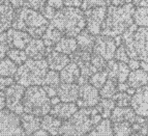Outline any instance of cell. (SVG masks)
I'll return each instance as SVG.
<instances>
[{"instance_id":"6da1fadb","label":"cell","mask_w":148,"mask_h":136,"mask_svg":"<svg viewBox=\"0 0 148 136\" xmlns=\"http://www.w3.org/2000/svg\"><path fill=\"white\" fill-rule=\"evenodd\" d=\"M135 10L136 8L133 3L122 6H108L101 35L114 39L121 37L134 24Z\"/></svg>"},{"instance_id":"7a4b0ae2","label":"cell","mask_w":148,"mask_h":136,"mask_svg":"<svg viewBox=\"0 0 148 136\" xmlns=\"http://www.w3.org/2000/svg\"><path fill=\"white\" fill-rule=\"evenodd\" d=\"M95 107L80 108L74 115L64 121L59 130L60 136H84L103 121Z\"/></svg>"},{"instance_id":"3957f363","label":"cell","mask_w":148,"mask_h":136,"mask_svg":"<svg viewBox=\"0 0 148 136\" xmlns=\"http://www.w3.org/2000/svg\"><path fill=\"white\" fill-rule=\"evenodd\" d=\"M55 28L63 33L64 37H75L86 29V18L84 10L80 8L64 6L58 10L53 20L50 22Z\"/></svg>"},{"instance_id":"277c9868","label":"cell","mask_w":148,"mask_h":136,"mask_svg":"<svg viewBox=\"0 0 148 136\" xmlns=\"http://www.w3.org/2000/svg\"><path fill=\"white\" fill-rule=\"evenodd\" d=\"M50 22L40 12L28 8L16 10V17L12 28L29 33L32 39H42Z\"/></svg>"},{"instance_id":"5b68a950","label":"cell","mask_w":148,"mask_h":136,"mask_svg":"<svg viewBox=\"0 0 148 136\" xmlns=\"http://www.w3.org/2000/svg\"><path fill=\"white\" fill-rule=\"evenodd\" d=\"M121 39L130 58L148 64V27H138L133 24Z\"/></svg>"},{"instance_id":"8992f818","label":"cell","mask_w":148,"mask_h":136,"mask_svg":"<svg viewBox=\"0 0 148 136\" xmlns=\"http://www.w3.org/2000/svg\"><path fill=\"white\" fill-rule=\"evenodd\" d=\"M49 66L46 59L35 60L28 58L22 66L18 67L15 81L24 87L44 85L45 79L49 72Z\"/></svg>"},{"instance_id":"52a82bcc","label":"cell","mask_w":148,"mask_h":136,"mask_svg":"<svg viewBox=\"0 0 148 136\" xmlns=\"http://www.w3.org/2000/svg\"><path fill=\"white\" fill-rule=\"evenodd\" d=\"M23 106L24 112L40 117H44L50 114V111L52 109L51 99L44 87L40 85L29 86L26 88L23 98Z\"/></svg>"},{"instance_id":"ba28073f","label":"cell","mask_w":148,"mask_h":136,"mask_svg":"<svg viewBox=\"0 0 148 136\" xmlns=\"http://www.w3.org/2000/svg\"><path fill=\"white\" fill-rule=\"evenodd\" d=\"M0 136H27L21 125L20 115L8 108L0 111Z\"/></svg>"},{"instance_id":"9c48e42d","label":"cell","mask_w":148,"mask_h":136,"mask_svg":"<svg viewBox=\"0 0 148 136\" xmlns=\"http://www.w3.org/2000/svg\"><path fill=\"white\" fill-rule=\"evenodd\" d=\"M25 90H26V87L17 82H15L12 86L4 90L5 98H6V108L18 115L24 113L23 98H24Z\"/></svg>"},{"instance_id":"30bf717a","label":"cell","mask_w":148,"mask_h":136,"mask_svg":"<svg viewBox=\"0 0 148 136\" xmlns=\"http://www.w3.org/2000/svg\"><path fill=\"white\" fill-rule=\"evenodd\" d=\"M86 18V30L92 35H101V27L107 15V8H94L84 12Z\"/></svg>"},{"instance_id":"8fae6325","label":"cell","mask_w":148,"mask_h":136,"mask_svg":"<svg viewBox=\"0 0 148 136\" xmlns=\"http://www.w3.org/2000/svg\"><path fill=\"white\" fill-rule=\"evenodd\" d=\"M101 100L99 89L95 88L88 82L80 85L79 98L76 102L79 108H93L97 106Z\"/></svg>"},{"instance_id":"7c38bea8","label":"cell","mask_w":148,"mask_h":136,"mask_svg":"<svg viewBox=\"0 0 148 136\" xmlns=\"http://www.w3.org/2000/svg\"><path fill=\"white\" fill-rule=\"evenodd\" d=\"M117 47H118V45L114 37H109L99 35L95 37V44H94L92 53L101 55L107 61H110V60L114 59Z\"/></svg>"},{"instance_id":"4fadbf2b","label":"cell","mask_w":148,"mask_h":136,"mask_svg":"<svg viewBox=\"0 0 148 136\" xmlns=\"http://www.w3.org/2000/svg\"><path fill=\"white\" fill-rule=\"evenodd\" d=\"M106 71L108 72L109 79H113L118 83H124L127 81L131 74V69L125 62H119L115 59L108 61Z\"/></svg>"},{"instance_id":"5bb4252c","label":"cell","mask_w":148,"mask_h":136,"mask_svg":"<svg viewBox=\"0 0 148 136\" xmlns=\"http://www.w3.org/2000/svg\"><path fill=\"white\" fill-rule=\"evenodd\" d=\"M131 107L137 115L148 119V85L138 88L132 97Z\"/></svg>"},{"instance_id":"9a60e30c","label":"cell","mask_w":148,"mask_h":136,"mask_svg":"<svg viewBox=\"0 0 148 136\" xmlns=\"http://www.w3.org/2000/svg\"><path fill=\"white\" fill-rule=\"evenodd\" d=\"M16 17V10L8 0H0V33L10 29Z\"/></svg>"},{"instance_id":"2e32d148","label":"cell","mask_w":148,"mask_h":136,"mask_svg":"<svg viewBox=\"0 0 148 136\" xmlns=\"http://www.w3.org/2000/svg\"><path fill=\"white\" fill-rule=\"evenodd\" d=\"M46 60H47L50 70L56 71V72H61L71 62V57L69 55L58 52L54 50V48H48Z\"/></svg>"},{"instance_id":"e0dca14e","label":"cell","mask_w":148,"mask_h":136,"mask_svg":"<svg viewBox=\"0 0 148 136\" xmlns=\"http://www.w3.org/2000/svg\"><path fill=\"white\" fill-rule=\"evenodd\" d=\"M8 33V40L6 43L10 48H16V49L25 50L27 45L32 40L31 35L29 33L22 30H18L15 28H10L6 31Z\"/></svg>"},{"instance_id":"ac0fdd59","label":"cell","mask_w":148,"mask_h":136,"mask_svg":"<svg viewBox=\"0 0 148 136\" xmlns=\"http://www.w3.org/2000/svg\"><path fill=\"white\" fill-rule=\"evenodd\" d=\"M80 85L77 83H60L57 87V96L64 103H76L79 98Z\"/></svg>"},{"instance_id":"d6986e66","label":"cell","mask_w":148,"mask_h":136,"mask_svg":"<svg viewBox=\"0 0 148 136\" xmlns=\"http://www.w3.org/2000/svg\"><path fill=\"white\" fill-rule=\"evenodd\" d=\"M25 52L28 58L35 60L46 59L48 52V47L45 45L42 39H32L30 43L25 48Z\"/></svg>"},{"instance_id":"ffe728a7","label":"cell","mask_w":148,"mask_h":136,"mask_svg":"<svg viewBox=\"0 0 148 136\" xmlns=\"http://www.w3.org/2000/svg\"><path fill=\"white\" fill-rule=\"evenodd\" d=\"M79 110V107L76 103H64L60 102L59 104L52 106V109L50 111V114L57 119H61L62 122L67 121L71 119L77 111Z\"/></svg>"},{"instance_id":"44dd1931","label":"cell","mask_w":148,"mask_h":136,"mask_svg":"<svg viewBox=\"0 0 148 136\" xmlns=\"http://www.w3.org/2000/svg\"><path fill=\"white\" fill-rule=\"evenodd\" d=\"M20 119L23 130L27 136L31 135L32 133L42 129V117H40V116L24 112L20 115Z\"/></svg>"},{"instance_id":"7402d4cb","label":"cell","mask_w":148,"mask_h":136,"mask_svg":"<svg viewBox=\"0 0 148 136\" xmlns=\"http://www.w3.org/2000/svg\"><path fill=\"white\" fill-rule=\"evenodd\" d=\"M60 73L61 83H79L81 78V70L79 66L74 61H71Z\"/></svg>"},{"instance_id":"603a6c76","label":"cell","mask_w":148,"mask_h":136,"mask_svg":"<svg viewBox=\"0 0 148 136\" xmlns=\"http://www.w3.org/2000/svg\"><path fill=\"white\" fill-rule=\"evenodd\" d=\"M137 113L131 106L128 107H115L110 117L112 123H119V122H130L133 124L137 119Z\"/></svg>"},{"instance_id":"cb8c5ba5","label":"cell","mask_w":148,"mask_h":136,"mask_svg":"<svg viewBox=\"0 0 148 136\" xmlns=\"http://www.w3.org/2000/svg\"><path fill=\"white\" fill-rule=\"evenodd\" d=\"M126 83L130 85V87H133L135 89L146 86L148 85V73L145 72L143 69L131 71Z\"/></svg>"},{"instance_id":"d4e9b609","label":"cell","mask_w":148,"mask_h":136,"mask_svg":"<svg viewBox=\"0 0 148 136\" xmlns=\"http://www.w3.org/2000/svg\"><path fill=\"white\" fill-rule=\"evenodd\" d=\"M78 49L81 51H87V52H93V47L95 44V37L92 35L89 31L84 29L76 37Z\"/></svg>"},{"instance_id":"484cf974","label":"cell","mask_w":148,"mask_h":136,"mask_svg":"<svg viewBox=\"0 0 148 136\" xmlns=\"http://www.w3.org/2000/svg\"><path fill=\"white\" fill-rule=\"evenodd\" d=\"M63 122L61 119H57L55 116L48 114V115L42 117V129L47 131L52 136L59 135V130Z\"/></svg>"},{"instance_id":"4316f807","label":"cell","mask_w":148,"mask_h":136,"mask_svg":"<svg viewBox=\"0 0 148 136\" xmlns=\"http://www.w3.org/2000/svg\"><path fill=\"white\" fill-rule=\"evenodd\" d=\"M63 37V33L60 30H58L53 25L50 24L49 27L47 28L46 32L42 35V40L48 48H54Z\"/></svg>"},{"instance_id":"83f0119b","label":"cell","mask_w":148,"mask_h":136,"mask_svg":"<svg viewBox=\"0 0 148 136\" xmlns=\"http://www.w3.org/2000/svg\"><path fill=\"white\" fill-rule=\"evenodd\" d=\"M54 50L60 53H63L65 55H72L78 50V44L75 37H63L60 40V42L54 47Z\"/></svg>"},{"instance_id":"f1b7e54d","label":"cell","mask_w":148,"mask_h":136,"mask_svg":"<svg viewBox=\"0 0 148 136\" xmlns=\"http://www.w3.org/2000/svg\"><path fill=\"white\" fill-rule=\"evenodd\" d=\"M84 136H114L112 122L110 119H103L97 126Z\"/></svg>"},{"instance_id":"f546056e","label":"cell","mask_w":148,"mask_h":136,"mask_svg":"<svg viewBox=\"0 0 148 136\" xmlns=\"http://www.w3.org/2000/svg\"><path fill=\"white\" fill-rule=\"evenodd\" d=\"M115 107H116V103L113 99H101L95 108L97 109V111L99 112L103 119H109L111 117V114Z\"/></svg>"},{"instance_id":"4dcf8cb0","label":"cell","mask_w":148,"mask_h":136,"mask_svg":"<svg viewBox=\"0 0 148 136\" xmlns=\"http://www.w3.org/2000/svg\"><path fill=\"white\" fill-rule=\"evenodd\" d=\"M18 66L8 56L0 59V77H15Z\"/></svg>"},{"instance_id":"1f68e13d","label":"cell","mask_w":148,"mask_h":136,"mask_svg":"<svg viewBox=\"0 0 148 136\" xmlns=\"http://www.w3.org/2000/svg\"><path fill=\"white\" fill-rule=\"evenodd\" d=\"M118 82L113 79H108L104 86L99 89L101 99H113L114 96L118 93Z\"/></svg>"},{"instance_id":"d6a6232c","label":"cell","mask_w":148,"mask_h":136,"mask_svg":"<svg viewBox=\"0 0 148 136\" xmlns=\"http://www.w3.org/2000/svg\"><path fill=\"white\" fill-rule=\"evenodd\" d=\"M134 24L138 27H148V8L137 6L134 12Z\"/></svg>"},{"instance_id":"836d02e7","label":"cell","mask_w":148,"mask_h":136,"mask_svg":"<svg viewBox=\"0 0 148 136\" xmlns=\"http://www.w3.org/2000/svg\"><path fill=\"white\" fill-rule=\"evenodd\" d=\"M114 136H131L134 133L133 125L130 122L112 123Z\"/></svg>"},{"instance_id":"e575fe53","label":"cell","mask_w":148,"mask_h":136,"mask_svg":"<svg viewBox=\"0 0 148 136\" xmlns=\"http://www.w3.org/2000/svg\"><path fill=\"white\" fill-rule=\"evenodd\" d=\"M8 57L10 59L17 64L18 67H20L28 59V56L25 52V50L16 49V48H10L8 52Z\"/></svg>"},{"instance_id":"d590c367","label":"cell","mask_w":148,"mask_h":136,"mask_svg":"<svg viewBox=\"0 0 148 136\" xmlns=\"http://www.w3.org/2000/svg\"><path fill=\"white\" fill-rule=\"evenodd\" d=\"M108 79H109L108 72H107V71H99V72L94 73V74L89 78L88 83L93 85L95 88L101 89V87L106 84Z\"/></svg>"},{"instance_id":"8d00e7d4","label":"cell","mask_w":148,"mask_h":136,"mask_svg":"<svg viewBox=\"0 0 148 136\" xmlns=\"http://www.w3.org/2000/svg\"><path fill=\"white\" fill-rule=\"evenodd\" d=\"M111 5L110 0H84L82 3L81 10H87L94 8H108Z\"/></svg>"},{"instance_id":"74e56055","label":"cell","mask_w":148,"mask_h":136,"mask_svg":"<svg viewBox=\"0 0 148 136\" xmlns=\"http://www.w3.org/2000/svg\"><path fill=\"white\" fill-rule=\"evenodd\" d=\"M61 83V79H60V73L56 72V71H52L49 70L46 79H45L44 85H49V86L53 87H58Z\"/></svg>"},{"instance_id":"f35d334b","label":"cell","mask_w":148,"mask_h":136,"mask_svg":"<svg viewBox=\"0 0 148 136\" xmlns=\"http://www.w3.org/2000/svg\"><path fill=\"white\" fill-rule=\"evenodd\" d=\"M113 100L115 101V103H116L117 107H128V106H131L132 96H130L127 93L118 92L114 96Z\"/></svg>"},{"instance_id":"ab89813d","label":"cell","mask_w":148,"mask_h":136,"mask_svg":"<svg viewBox=\"0 0 148 136\" xmlns=\"http://www.w3.org/2000/svg\"><path fill=\"white\" fill-rule=\"evenodd\" d=\"M90 62H91L92 66L95 68L97 72H99V71H106L107 64H108V61H107L105 58H103L101 55L95 54V53H92Z\"/></svg>"},{"instance_id":"60d3db41","label":"cell","mask_w":148,"mask_h":136,"mask_svg":"<svg viewBox=\"0 0 148 136\" xmlns=\"http://www.w3.org/2000/svg\"><path fill=\"white\" fill-rule=\"evenodd\" d=\"M114 59L116 60V61L125 62V64H127V62L130 61L131 58H130V56H128L127 51H126L123 44H121L120 46L117 47L116 52H115V56H114Z\"/></svg>"},{"instance_id":"b9f144b4","label":"cell","mask_w":148,"mask_h":136,"mask_svg":"<svg viewBox=\"0 0 148 136\" xmlns=\"http://www.w3.org/2000/svg\"><path fill=\"white\" fill-rule=\"evenodd\" d=\"M46 4H47V0H25L24 6L40 12Z\"/></svg>"},{"instance_id":"7bdbcfd3","label":"cell","mask_w":148,"mask_h":136,"mask_svg":"<svg viewBox=\"0 0 148 136\" xmlns=\"http://www.w3.org/2000/svg\"><path fill=\"white\" fill-rule=\"evenodd\" d=\"M40 12L46 18V19H47L48 21H49V22H51V21L53 20V18L55 17V15H56L57 10L54 8H52V6H50V5L46 4L44 8L40 10Z\"/></svg>"},{"instance_id":"ee69618b","label":"cell","mask_w":148,"mask_h":136,"mask_svg":"<svg viewBox=\"0 0 148 136\" xmlns=\"http://www.w3.org/2000/svg\"><path fill=\"white\" fill-rule=\"evenodd\" d=\"M15 82V78H12V77H0V90L4 92L5 89L12 86Z\"/></svg>"},{"instance_id":"f6af8a7d","label":"cell","mask_w":148,"mask_h":136,"mask_svg":"<svg viewBox=\"0 0 148 136\" xmlns=\"http://www.w3.org/2000/svg\"><path fill=\"white\" fill-rule=\"evenodd\" d=\"M47 4L58 10L64 8V0H47Z\"/></svg>"},{"instance_id":"bcb514c9","label":"cell","mask_w":148,"mask_h":136,"mask_svg":"<svg viewBox=\"0 0 148 136\" xmlns=\"http://www.w3.org/2000/svg\"><path fill=\"white\" fill-rule=\"evenodd\" d=\"M10 49V47L8 46V44L6 42L0 44V59L5 58V57L8 56V52Z\"/></svg>"},{"instance_id":"7dc6e473","label":"cell","mask_w":148,"mask_h":136,"mask_svg":"<svg viewBox=\"0 0 148 136\" xmlns=\"http://www.w3.org/2000/svg\"><path fill=\"white\" fill-rule=\"evenodd\" d=\"M128 67L131 69V71H136V70L141 69V60L139 59H134V58H131L130 61L127 62Z\"/></svg>"},{"instance_id":"c3c4849f","label":"cell","mask_w":148,"mask_h":136,"mask_svg":"<svg viewBox=\"0 0 148 136\" xmlns=\"http://www.w3.org/2000/svg\"><path fill=\"white\" fill-rule=\"evenodd\" d=\"M42 87L45 88V90H46V93H47L50 99L57 96V87L49 86V85H42Z\"/></svg>"},{"instance_id":"681fc988","label":"cell","mask_w":148,"mask_h":136,"mask_svg":"<svg viewBox=\"0 0 148 136\" xmlns=\"http://www.w3.org/2000/svg\"><path fill=\"white\" fill-rule=\"evenodd\" d=\"M110 1H111V5L114 6H122V5L133 3V0H110Z\"/></svg>"},{"instance_id":"f907efd6","label":"cell","mask_w":148,"mask_h":136,"mask_svg":"<svg viewBox=\"0 0 148 136\" xmlns=\"http://www.w3.org/2000/svg\"><path fill=\"white\" fill-rule=\"evenodd\" d=\"M8 1L12 3L15 10H19V8H23L25 4V0H8Z\"/></svg>"},{"instance_id":"816d5d0a","label":"cell","mask_w":148,"mask_h":136,"mask_svg":"<svg viewBox=\"0 0 148 136\" xmlns=\"http://www.w3.org/2000/svg\"><path fill=\"white\" fill-rule=\"evenodd\" d=\"M6 107V98H5L4 92H1L0 90V111L5 109Z\"/></svg>"},{"instance_id":"f5cc1de1","label":"cell","mask_w":148,"mask_h":136,"mask_svg":"<svg viewBox=\"0 0 148 136\" xmlns=\"http://www.w3.org/2000/svg\"><path fill=\"white\" fill-rule=\"evenodd\" d=\"M29 136H52L50 133H48L47 131H45L44 129H40V130H37L36 132L34 133H32L31 135Z\"/></svg>"},{"instance_id":"db71d44e","label":"cell","mask_w":148,"mask_h":136,"mask_svg":"<svg viewBox=\"0 0 148 136\" xmlns=\"http://www.w3.org/2000/svg\"><path fill=\"white\" fill-rule=\"evenodd\" d=\"M118 92H121V93H126L130 88V85H128L126 82L124 83H118Z\"/></svg>"},{"instance_id":"11a10c76","label":"cell","mask_w":148,"mask_h":136,"mask_svg":"<svg viewBox=\"0 0 148 136\" xmlns=\"http://www.w3.org/2000/svg\"><path fill=\"white\" fill-rule=\"evenodd\" d=\"M60 102H61V100L59 99V97H58V96L51 98V104H52V106H55V105L59 104Z\"/></svg>"},{"instance_id":"9f6ffc18","label":"cell","mask_w":148,"mask_h":136,"mask_svg":"<svg viewBox=\"0 0 148 136\" xmlns=\"http://www.w3.org/2000/svg\"><path fill=\"white\" fill-rule=\"evenodd\" d=\"M6 40H8V33H6V32L0 33V44H1V43L6 42Z\"/></svg>"},{"instance_id":"6f0895ef","label":"cell","mask_w":148,"mask_h":136,"mask_svg":"<svg viewBox=\"0 0 148 136\" xmlns=\"http://www.w3.org/2000/svg\"><path fill=\"white\" fill-rule=\"evenodd\" d=\"M141 69H143L145 72L148 73V64H147V62L141 61Z\"/></svg>"},{"instance_id":"680465c9","label":"cell","mask_w":148,"mask_h":136,"mask_svg":"<svg viewBox=\"0 0 148 136\" xmlns=\"http://www.w3.org/2000/svg\"><path fill=\"white\" fill-rule=\"evenodd\" d=\"M139 6H146V8H148V0H142V2L140 3Z\"/></svg>"},{"instance_id":"91938a15","label":"cell","mask_w":148,"mask_h":136,"mask_svg":"<svg viewBox=\"0 0 148 136\" xmlns=\"http://www.w3.org/2000/svg\"><path fill=\"white\" fill-rule=\"evenodd\" d=\"M141 2H142V0H133V4L136 5V6H139Z\"/></svg>"},{"instance_id":"94428289","label":"cell","mask_w":148,"mask_h":136,"mask_svg":"<svg viewBox=\"0 0 148 136\" xmlns=\"http://www.w3.org/2000/svg\"><path fill=\"white\" fill-rule=\"evenodd\" d=\"M131 136H145V135H143V134H139V133H133Z\"/></svg>"},{"instance_id":"6125c7cd","label":"cell","mask_w":148,"mask_h":136,"mask_svg":"<svg viewBox=\"0 0 148 136\" xmlns=\"http://www.w3.org/2000/svg\"><path fill=\"white\" fill-rule=\"evenodd\" d=\"M57 136H60V135H57Z\"/></svg>"},{"instance_id":"be15d7a7","label":"cell","mask_w":148,"mask_h":136,"mask_svg":"<svg viewBox=\"0 0 148 136\" xmlns=\"http://www.w3.org/2000/svg\"><path fill=\"white\" fill-rule=\"evenodd\" d=\"M147 136H148V133H147Z\"/></svg>"}]
</instances>
